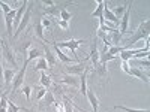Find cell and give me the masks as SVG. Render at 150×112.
<instances>
[{
    "mask_svg": "<svg viewBox=\"0 0 150 112\" xmlns=\"http://www.w3.org/2000/svg\"><path fill=\"white\" fill-rule=\"evenodd\" d=\"M86 96H87V99H89V102H90V105L93 108V112H98V109H99V99H98V96L93 93V90H89V88H87Z\"/></svg>",
    "mask_w": 150,
    "mask_h": 112,
    "instance_id": "obj_17",
    "label": "cell"
},
{
    "mask_svg": "<svg viewBox=\"0 0 150 112\" xmlns=\"http://www.w3.org/2000/svg\"><path fill=\"white\" fill-rule=\"evenodd\" d=\"M68 5H71V3H65V5H53V6H48V8H45L44 9V12L45 14H48V15H53V17H57V20H59V17H60V10L63 9V8H66Z\"/></svg>",
    "mask_w": 150,
    "mask_h": 112,
    "instance_id": "obj_11",
    "label": "cell"
},
{
    "mask_svg": "<svg viewBox=\"0 0 150 112\" xmlns=\"http://www.w3.org/2000/svg\"><path fill=\"white\" fill-rule=\"evenodd\" d=\"M104 8H105V2H102V0H99L98 2V8L92 12V17H98V18H104Z\"/></svg>",
    "mask_w": 150,
    "mask_h": 112,
    "instance_id": "obj_21",
    "label": "cell"
},
{
    "mask_svg": "<svg viewBox=\"0 0 150 112\" xmlns=\"http://www.w3.org/2000/svg\"><path fill=\"white\" fill-rule=\"evenodd\" d=\"M15 14H17V10L15 9H12L9 14L5 15V22H6V34L8 37H11L12 39V22H14V18H15Z\"/></svg>",
    "mask_w": 150,
    "mask_h": 112,
    "instance_id": "obj_10",
    "label": "cell"
},
{
    "mask_svg": "<svg viewBox=\"0 0 150 112\" xmlns=\"http://www.w3.org/2000/svg\"><path fill=\"white\" fill-rule=\"evenodd\" d=\"M53 46H54V52H56L57 58H59V60L62 61V63H65V64H68V63H74V61H75V60H72L71 57H68V55H66L65 52H62V51H60V48H59V46L56 45V42L53 43Z\"/></svg>",
    "mask_w": 150,
    "mask_h": 112,
    "instance_id": "obj_18",
    "label": "cell"
},
{
    "mask_svg": "<svg viewBox=\"0 0 150 112\" xmlns=\"http://www.w3.org/2000/svg\"><path fill=\"white\" fill-rule=\"evenodd\" d=\"M104 20L111 22V24H114V26H119V24H120V20L116 18V15L112 14V10L107 6V3H105V8H104Z\"/></svg>",
    "mask_w": 150,
    "mask_h": 112,
    "instance_id": "obj_14",
    "label": "cell"
},
{
    "mask_svg": "<svg viewBox=\"0 0 150 112\" xmlns=\"http://www.w3.org/2000/svg\"><path fill=\"white\" fill-rule=\"evenodd\" d=\"M42 46H44V55H45L47 63H48V66H50V67H53V66L56 64V60H57V58H56L54 52L48 48V45H47L45 42H42Z\"/></svg>",
    "mask_w": 150,
    "mask_h": 112,
    "instance_id": "obj_12",
    "label": "cell"
},
{
    "mask_svg": "<svg viewBox=\"0 0 150 112\" xmlns=\"http://www.w3.org/2000/svg\"><path fill=\"white\" fill-rule=\"evenodd\" d=\"M32 87L30 85H24L23 87V93H24V96H26V99L27 100H32Z\"/></svg>",
    "mask_w": 150,
    "mask_h": 112,
    "instance_id": "obj_35",
    "label": "cell"
},
{
    "mask_svg": "<svg viewBox=\"0 0 150 112\" xmlns=\"http://www.w3.org/2000/svg\"><path fill=\"white\" fill-rule=\"evenodd\" d=\"M131 67V66H129ZM129 75L131 76H135V78H138L140 81H143L144 84H149V76L141 70V69H138V67H131L129 69Z\"/></svg>",
    "mask_w": 150,
    "mask_h": 112,
    "instance_id": "obj_15",
    "label": "cell"
},
{
    "mask_svg": "<svg viewBox=\"0 0 150 112\" xmlns=\"http://www.w3.org/2000/svg\"><path fill=\"white\" fill-rule=\"evenodd\" d=\"M87 72H89V67H87L80 76H81V90H80V93L83 94V96H86V93H87Z\"/></svg>",
    "mask_w": 150,
    "mask_h": 112,
    "instance_id": "obj_24",
    "label": "cell"
},
{
    "mask_svg": "<svg viewBox=\"0 0 150 112\" xmlns=\"http://www.w3.org/2000/svg\"><path fill=\"white\" fill-rule=\"evenodd\" d=\"M14 76H15V70H12V69H5V70H3V79H5L6 87L11 85V82H12V79H14Z\"/></svg>",
    "mask_w": 150,
    "mask_h": 112,
    "instance_id": "obj_22",
    "label": "cell"
},
{
    "mask_svg": "<svg viewBox=\"0 0 150 112\" xmlns=\"http://www.w3.org/2000/svg\"><path fill=\"white\" fill-rule=\"evenodd\" d=\"M110 39H111V43H112V45H122V34H120L119 29L112 30V32L110 33Z\"/></svg>",
    "mask_w": 150,
    "mask_h": 112,
    "instance_id": "obj_20",
    "label": "cell"
},
{
    "mask_svg": "<svg viewBox=\"0 0 150 112\" xmlns=\"http://www.w3.org/2000/svg\"><path fill=\"white\" fill-rule=\"evenodd\" d=\"M125 10H126V8H125V6H117L114 10H112V14H114L116 15V18H122V15L125 14Z\"/></svg>",
    "mask_w": 150,
    "mask_h": 112,
    "instance_id": "obj_34",
    "label": "cell"
},
{
    "mask_svg": "<svg viewBox=\"0 0 150 112\" xmlns=\"http://www.w3.org/2000/svg\"><path fill=\"white\" fill-rule=\"evenodd\" d=\"M26 69H27V63H23V67L15 73V76L14 79H12V87H11V90H12V96H14L17 93V90L20 88V87L24 84V76H26Z\"/></svg>",
    "mask_w": 150,
    "mask_h": 112,
    "instance_id": "obj_2",
    "label": "cell"
},
{
    "mask_svg": "<svg viewBox=\"0 0 150 112\" xmlns=\"http://www.w3.org/2000/svg\"><path fill=\"white\" fill-rule=\"evenodd\" d=\"M114 109H122L125 112H150L149 109H132V108L123 106V105H117V106H114Z\"/></svg>",
    "mask_w": 150,
    "mask_h": 112,
    "instance_id": "obj_32",
    "label": "cell"
},
{
    "mask_svg": "<svg viewBox=\"0 0 150 112\" xmlns=\"http://www.w3.org/2000/svg\"><path fill=\"white\" fill-rule=\"evenodd\" d=\"M36 112H42V111H41V109H38V111H36Z\"/></svg>",
    "mask_w": 150,
    "mask_h": 112,
    "instance_id": "obj_44",
    "label": "cell"
},
{
    "mask_svg": "<svg viewBox=\"0 0 150 112\" xmlns=\"http://www.w3.org/2000/svg\"><path fill=\"white\" fill-rule=\"evenodd\" d=\"M39 82H41V85L44 87V88H47V90H48L50 87H51V84H53V82H51V78H50L47 73H42V75H41Z\"/></svg>",
    "mask_w": 150,
    "mask_h": 112,
    "instance_id": "obj_26",
    "label": "cell"
},
{
    "mask_svg": "<svg viewBox=\"0 0 150 112\" xmlns=\"http://www.w3.org/2000/svg\"><path fill=\"white\" fill-rule=\"evenodd\" d=\"M30 18H32V3H29V6H27V10H26V14H24V17H23L21 22H20V26L17 27L15 33L12 34V39H14V41H17V39H18V36H20V34L24 32V29L27 27V24H29Z\"/></svg>",
    "mask_w": 150,
    "mask_h": 112,
    "instance_id": "obj_3",
    "label": "cell"
},
{
    "mask_svg": "<svg viewBox=\"0 0 150 112\" xmlns=\"http://www.w3.org/2000/svg\"><path fill=\"white\" fill-rule=\"evenodd\" d=\"M3 81H5L3 79V67H2V60H0V93L3 91L2 90L3 88Z\"/></svg>",
    "mask_w": 150,
    "mask_h": 112,
    "instance_id": "obj_38",
    "label": "cell"
},
{
    "mask_svg": "<svg viewBox=\"0 0 150 112\" xmlns=\"http://www.w3.org/2000/svg\"><path fill=\"white\" fill-rule=\"evenodd\" d=\"M149 33H150V21H149V20H144L140 26H138V29H137V30L131 34L129 39L123 43L125 49H131V46H132L134 43H137L140 39H147Z\"/></svg>",
    "mask_w": 150,
    "mask_h": 112,
    "instance_id": "obj_1",
    "label": "cell"
},
{
    "mask_svg": "<svg viewBox=\"0 0 150 112\" xmlns=\"http://www.w3.org/2000/svg\"><path fill=\"white\" fill-rule=\"evenodd\" d=\"M35 33H36V36L39 37L42 42H47V41H45V36H44V27H42L41 22H36V24H35Z\"/></svg>",
    "mask_w": 150,
    "mask_h": 112,
    "instance_id": "obj_28",
    "label": "cell"
},
{
    "mask_svg": "<svg viewBox=\"0 0 150 112\" xmlns=\"http://www.w3.org/2000/svg\"><path fill=\"white\" fill-rule=\"evenodd\" d=\"M123 49H125V46L123 45H112V46H110L108 48V54H111V55H119L122 51H123Z\"/></svg>",
    "mask_w": 150,
    "mask_h": 112,
    "instance_id": "obj_29",
    "label": "cell"
},
{
    "mask_svg": "<svg viewBox=\"0 0 150 112\" xmlns=\"http://www.w3.org/2000/svg\"><path fill=\"white\" fill-rule=\"evenodd\" d=\"M42 54H44V52L41 51L39 48H33V49H30V51H27V58L24 60V63H27V64H29L32 60H35V58H41Z\"/></svg>",
    "mask_w": 150,
    "mask_h": 112,
    "instance_id": "obj_19",
    "label": "cell"
},
{
    "mask_svg": "<svg viewBox=\"0 0 150 112\" xmlns=\"http://www.w3.org/2000/svg\"><path fill=\"white\" fill-rule=\"evenodd\" d=\"M0 8H2V10H3V14H5V15L9 14V12L12 10V8H11L6 2H2V0H0Z\"/></svg>",
    "mask_w": 150,
    "mask_h": 112,
    "instance_id": "obj_36",
    "label": "cell"
},
{
    "mask_svg": "<svg viewBox=\"0 0 150 112\" xmlns=\"http://www.w3.org/2000/svg\"><path fill=\"white\" fill-rule=\"evenodd\" d=\"M95 75H96V76H101V78L108 76L107 66H105V64H101V63H99L98 66H95Z\"/></svg>",
    "mask_w": 150,
    "mask_h": 112,
    "instance_id": "obj_23",
    "label": "cell"
},
{
    "mask_svg": "<svg viewBox=\"0 0 150 112\" xmlns=\"http://www.w3.org/2000/svg\"><path fill=\"white\" fill-rule=\"evenodd\" d=\"M81 43H84V39H71V41H65V42H60V43H56L59 48H68L75 54V49H77Z\"/></svg>",
    "mask_w": 150,
    "mask_h": 112,
    "instance_id": "obj_6",
    "label": "cell"
},
{
    "mask_svg": "<svg viewBox=\"0 0 150 112\" xmlns=\"http://www.w3.org/2000/svg\"><path fill=\"white\" fill-rule=\"evenodd\" d=\"M41 24H42V27H44V29H48L50 26H51V21L47 20V18H42V20H41Z\"/></svg>",
    "mask_w": 150,
    "mask_h": 112,
    "instance_id": "obj_42",
    "label": "cell"
},
{
    "mask_svg": "<svg viewBox=\"0 0 150 112\" xmlns=\"http://www.w3.org/2000/svg\"><path fill=\"white\" fill-rule=\"evenodd\" d=\"M62 96H63V106H65V112H74V105H72V100L66 96V94H63L62 93Z\"/></svg>",
    "mask_w": 150,
    "mask_h": 112,
    "instance_id": "obj_25",
    "label": "cell"
},
{
    "mask_svg": "<svg viewBox=\"0 0 150 112\" xmlns=\"http://www.w3.org/2000/svg\"><path fill=\"white\" fill-rule=\"evenodd\" d=\"M32 42H33V41L30 39V37L26 36V39L23 37V39H21L20 42H17V45H15V52H17V54L26 55V54H27V48L32 45Z\"/></svg>",
    "mask_w": 150,
    "mask_h": 112,
    "instance_id": "obj_7",
    "label": "cell"
},
{
    "mask_svg": "<svg viewBox=\"0 0 150 112\" xmlns=\"http://www.w3.org/2000/svg\"><path fill=\"white\" fill-rule=\"evenodd\" d=\"M71 18H72V14H71V12H68V10H66V8H63V9L60 10V17H59V20H63V21H69Z\"/></svg>",
    "mask_w": 150,
    "mask_h": 112,
    "instance_id": "obj_33",
    "label": "cell"
},
{
    "mask_svg": "<svg viewBox=\"0 0 150 112\" xmlns=\"http://www.w3.org/2000/svg\"><path fill=\"white\" fill-rule=\"evenodd\" d=\"M96 37H93V41L90 43V54H89V58L92 61L93 66H98L99 64V51H98V43H96Z\"/></svg>",
    "mask_w": 150,
    "mask_h": 112,
    "instance_id": "obj_8",
    "label": "cell"
},
{
    "mask_svg": "<svg viewBox=\"0 0 150 112\" xmlns=\"http://www.w3.org/2000/svg\"><path fill=\"white\" fill-rule=\"evenodd\" d=\"M87 69V66L84 64V63H81V61H80V63H77V64H68L66 66V72L69 73V75H75V76H77V75H78V76H80V75L84 72Z\"/></svg>",
    "mask_w": 150,
    "mask_h": 112,
    "instance_id": "obj_9",
    "label": "cell"
},
{
    "mask_svg": "<svg viewBox=\"0 0 150 112\" xmlns=\"http://www.w3.org/2000/svg\"><path fill=\"white\" fill-rule=\"evenodd\" d=\"M2 46H3V57L9 61V63L12 64V67H14V70L15 69H18V64H17V60H15V57H14V52H12V48H11V45L6 42V39H2Z\"/></svg>",
    "mask_w": 150,
    "mask_h": 112,
    "instance_id": "obj_4",
    "label": "cell"
},
{
    "mask_svg": "<svg viewBox=\"0 0 150 112\" xmlns=\"http://www.w3.org/2000/svg\"><path fill=\"white\" fill-rule=\"evenodd\" d=\"M44 100H45V105H47V106L53 105V103L56 102V99H54V94H53V91L47 90V93H45V96H44Z\"/></svg>",
    "mask_w": 150,
    "mask_h": 112,
    "instance_id": "obj_30",
    "label": "cell"
},
{
    "mask_svg": "<svg viewBox=\"0 0 150 112\" xmlns=\"http://www.w3.org/2000/svg\"><path fill=\"white\" fill-rule=\"evenodd\" d=\"M2 39H3V37H2V36H0V42H2Z\"/></svg>",
    "mask_w": 150,
    "mask_h": 112,
    "instance_id": "obj_45",
    "label": "cell"
},
{
    "mask_svg": "<svg viewBox=\"0 0 150 112\" xmlns=\"http://www.w3.org/2000/svg\"><path fill=\"white\" fill-rule=\"evenodd\" d=\"M21 111H24V106H17L12 102V99L8 97V112H21Z\"/></svg>",
    "mask_w": 150,
    "mask_h": 112,
    "instance_id": "obj_27",
    "label": "cell"
},
{
    "mask_svg": "<svg viewBox=\"0 0 150 112\" xmlns=\"http://www.w3.org/2000/svg\"><path fill=\"white\" fill-rule=\"evenodd\" d=\"M27 6H29V2H27V0H24V3L17 9V14H15V18H14V24H15V27H18V26H20V22H21V20H23L24 14H26V10H27Z\"/></svg>",
    "mask_w": 150,
    "mask_h": 112,
    "instance_id": "obj_13",
    "label": "cell"
},
{
    "mask_svg": "<svg viewBox=\"0 0 150 112\" xmlns=\"http://www.w3.org/2000/svg\"><path fill=\"white\" fill-rule=\"evenodd\" d=\"M77 112H84V111H81V109H78V111H77Z\"/></svg>",
    "mask_w": 150,
    "mask_h": 112,
    "instance_id": "obj_43",
    "label": "cell"
},
{
    "mask_svg": "<svg viewBox=\"0 0 150 112\" xmlns=\"http://www.w3.org/2000/svg\"><path fill=\"white\" fill-rule=\"evenodd\" d=\"M53 105H54V108H56V111H57V112H65V106H63V103H60V102H57V100H56Z\"/></svg>",
    "mask_w": 150,
    "mask_h": 112,
    "instance_id": "obj_39",
    "label": "cell"
},
{
    "mask_svg": "<svg viewBox=\"0 0 150 112\" xmlns=\"http://www.w3.org/2000/svg\"><path fill=\"white\" fill-rule=\"evenodd\" d=\"M57 22H59V26H60L62 29H65V30H68V29H69V22H68V21H63V20H57Z\"/></svg>",
    "mask_w": 150,
    "mask_h": 112,
    "instance_id": "obj_40",
    "label": "cell"
},
{
    "mask_svg": "<svg viewBox=\"0 0 150 112\" xmlns=\"http://www.w3.org/2000/svg\"><path fill=\"white\" fill-rule=\"evenodd\" d=\"M131 8H132V3H129V6L126 8V10H125V14L122 15L120 18V34L123 36L125 33L128 32V26H129V15H131Z\"/></svg>",
    "mask_w": 150,
    "mask_h": 112,
    "instance_id": "obj_5",
    "label": "cell"
},
{
    "mask_svg": "<svg viewBox=\"0 0 150 112\" xmlns=\"http://www.w3.org/2000/svg\"><path fill=\"white\" fill-rule=\"evenodd\" d=\"M35 70H48V63H47V60H45L44 57L39 58L38 64L35 66Z\"/></svg>",
    "mask_w": 150,
    "mask_h": 112,
    "instance_id": "obj_31",
    "label": "cell"
},
{
    "mask_svg": "<svg viewBox=\"0 0 150 112\" xmlns=\"http://www.w3.org/2000/svg\"><path fill=\"white\" fill-rule=\"evenodd\" d=\"M129 64H128V61H122V70L125 72V73H128L129 75Z\"/></svg>",
    "mask_w": 150,
    "mask_h": 112,
    "instance_id": "obj_41",
    "label": "cell"
},
{
    "mask_svg": "<svg viewBox=\"0 0 150 112\" xmlns=\"http://www.w3.org/2000/svg\"><path fill=\"white\" fill-rule=\"evenodd\" d=\"M47 93V88H38V96H36V100H42L44 96Z\"/></svg>",
    "mask_w": 150,
    "mask_h": 112,
    "instance_id": "obj_37",
    "label": "cell"
},
{
    "mask_svg": "<svg viewBox=\"0 0 150 112\" xmlns=\"http://www.w3.org/2000/svg\"><path fill=\"white\" fill-rule=\"evenodd\" d=\"M60 84H66V85H71V87H75V88H78L80 87V79L78 76H75V75H66L60 79Z\"/></svg>",
    "mask_w": 150,
    "mask_h": 112,
    "instance_id": "obj_16",
    "label": "cell"
}]
</instances>
